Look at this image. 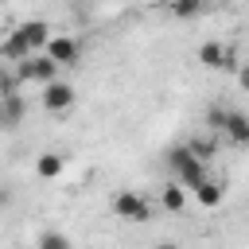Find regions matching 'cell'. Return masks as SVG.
I'll use <instances>...</instances> for the list:
<instances>
[{
  "instance_id": "obj_2",
  "label": "cell",
  "mask_w": 249,
  "mask_h": 249,
  "mask_svg": "<svg viewBox=\"0 0 249 249\" xmlns=\"http://www.w3.org/2000/svg\"><path fill=\"white\" fill-rule=\"evenodd\" d=\"M16 70H19L23 82H39V86H47V82L58 78V62H54L47 51H43V54H27V58H19Z\"/></svg>"
},
{
  "instance_id": "obj_7",
  "label": "cell",
  "mask_w": 249,
  "mask_h": 249,
  "mask_svg": "<svg viewBox=\"0 0 249 249\" xmlns=\"http://www.w3.org/2000/svg\"><path fill=\"white\" fill-rule=\"evenodd\" d=\"M58 66H70V62H78V43L70 39V35H51L47 39V47H43Z\"/></svg>"
},
{
  "instance_id": "obj_18",
  "label": "cell",
  "mask_w": 249,
  "mask_h": 249,
  "mask_svg": "<svg viewBox=\"0 0 249 249\" xmlns=\"http://www.w3.org/2000/svg\"><path fill=\"white\" fill-rule=\"evenodd\" d=\"M187 144H191V152H195L198 160H210V156H214V144H210V140H187Z\"/></svg>"
},
{
  "instance_id": "obj_8",
  "label": "cell",
  "mask_w": 249,
  "mask_h": 249,
  "mask_svg": "<svg viewBox=\"0 0 249 249\" xmlns=\"http://www.w3.org/2000/svg\"><path fill=\"white\" fill-rule=\"evenodd\" d=\"M222 132H226L237 148H249V117H245V113L230 109V117H226V124H222Z\"/></svg>"
},
{
  "instance_id": "obj_15",
  "label": "cell",
  "mask_w": 249,
  "mask_h": 249,
  "mask_svg": "<svg viewBox=\"0 0 249 249\" xmlns=\"http://www.w3.org/2000/svg\"><path fill=\"white\" fill-rule=\"evenodd\" d=\"M167 8H171L179 19H191V16H198V12H202V0H171Z\"/></svg>"
},
{
  "instance_id": "obj_20",
  "label": "cell",
  "mask_w": 249,
  "mask_h": 249,
  "mask_svg": "<svg viewBox=\"0 0 249 249\" xmlns=\"http://www.w3.org/2000/svg\"><path fill=\"white\" fill-rule=\"evenodd\" d=\"M8 202H12V191H8V187H0V210H4Z\"/></svg>"
},
{
  "instance_id": "obj_1",
  "label": "cell",
  "mask_w": 249,
  "mask_h": 249,
  "mask_svg": "<svg viewBox=\"0 0 249 249\" xmlns=\"http://www.w3.org/2000/svg\"><path fill=\"white\" fill-rule=\"evenodd\" d=\"M167 163L175 167V175H179V183H183L187 191H195V187L206 179V167H202V160L191 152V144H179V148H171V152H167Z\"/></svg>"
},
{
  "instance_id": "obj_5",
  "label": "cell",
  "mask_w": 249,
  "mask_h": 249,
  "mask_svg": "<svg viewBox=\"0 0 249 249\" xmlns=\"http://www.w3.org/2000/svg\"><path fill=\"white\" fill-rule=\"evenodd\" d=\"M27 54H35V51H31V43L23 39L19 27H12L8 35H0V58H4V62H19V58H27Z\"/></svg>"
},
{
  "instance_id": "obj_4",
  "label": "cell",
  "mask_w": 249,
  "mask_h": 249,
  "mask_svg": "<svg viewBox=\"0 0 249 249\" xmlns=\"http://www.w3.org/2000/svg\"><path fill=\"white\" fill-rule=\"evenodd\" d=\"M113 210L121 214V218H128V222H148L152 218V206L140 198V195H132V191H124V195H117V202H113Z\"/></svg>"
},
{
  "instance_id": "obj_11",
  "label": "cell",
  "mask_w": 249,
  "mask_h": 249,
  "mask_svg": "<svg viewBox=\"0 0 249 249\" xmlns=\"http://www.w3.org/2000/svg\"><path fill=\"white\" fill-rule=\"evenodd\" d=\"M160 202H163V210H171V214H179L183 206H187V187L175 179V183H167L163 187V195H160Z\"/></svg>"
},
{
  "instance_id": "obj_13",
  "label": "cell",
  "mask_w": 249,
  "mask_h": 249,
  "mask_svg": "<svg viewBox=\"0 0 249 249\" xmlns=\"http://www.w3.org/2000/svg\"><path fill=\"white\" fill-rule=\"evenodd\" d=\"M222 195H226V191H222V183H214V179H202V183L195 187V198H198L202 206H218Z\"/></svg>"
},
{
  "instance_id": "obj_12",
  "label": "cell",
  "mask_w": 249,
  "mask_h": 249,
  "mask_svg": "<svg viewBox=\"0 0 249 249\" xmlns=\"http://www.w3.org/2000/svg\"><path fill=\"white\" fill-rule=\"evenodd\" d=\"M222 58H226V47H222V43L210 39V43L198 47V62H202L206 70H222Z\"/></svg>"
},
{
  "instance_id": "obj_3",
  "label": "cell",
  "mask_w": 249,
  "mask_h": 249,
  "mask_svg": "<svg viewBox=\"0 0 249 249\" xmlns=\"http://www.w3.org/2000/svg\"><path fill=\"white\" fill-rule=\"evenodd\" d=\"M39 97H43V105H47L51 113H62V109H70V105H74V86L54 78V82H47V86H43V93H39Z\"/></svg>"
},
{
  "instance_id": "obj_10",
  "label": "cell",
  "mask_w": 249,
  "mask_h": 249,
  "mask_svg": "<svg viewBox=\"0 0 249 249\" xmlns=\"http://www.w3.org/2000/svg\"><path fill=\"white\" fill-rule=\"evenodd\" d=\"M19 31H23V39L31 43V51H43L47 39H51V27H47L43 19H27V23H19Z\"/></svg>"
},
{
  "instance_id": "obj_6",
  "label": "cell",
  "mask_w": 249,
  "mask_h": 249,
  "mask_svg": "<svg viewBox=\"0 0 249 249\" xmlns=\"http://www.w3.org/2000/svg\"><path fill=\"white\" fill-rule=\"evenodd\" d=\"M27 117V101L19 97V93H8V97H0V128L4 132H12L19 121Z\"/></svg>"
},
{
  "instance_id": "obj_17",
  "label": "cell",
  "mask_w": 249,
  "mask_h": 249,
  "mask_svg": "<svg viewBox=\"0 0 249 249\" xmlns=\"http://www.w3.org/2000/svg\"><path fill=\"white\" fill-rule=\"evenodd\" d=\"M35 245H39V249H66V245H70V237H66V233H43Z\"/></svg>"
},
{
  "instance_id": "obj_19",
  "label": "cell",
  "mask_w": 249,
  "mask_h": 249,
  "mask_svg": "<svg viewBox=\"0 0 249 249\" xmlns=\"http://www.w3.org/2000/svg\"><path fill=\"white\" fill-rule=\"evenodd\" d=\"M237 82H241V89H249V62L237 66Z\"/></svg>"
},
{
  "instance_id": "obj_16",
  "label": "cell",
  "mask_w": 249,
  "mask_h": 249,
  "mask_svg": "<svg viewBox=\"0 0 249 249\" xmlns=\"http://www.w3.org/2000/svg\"><path fill=\"white\" fill-rule=\"evenodd\" d=\"M226 117H230V109H222V105H210V109H206V124H210L214 132H222Z\"/></svg>"
},
{
  "instance_id": "obj_14",
  "label": "cell",
  "mask_w": 249,
  "mask_h": 249,
  "mask_svg": "<svg viewBox=\"0 0 249 249\" xmlns=\"http://www.w3.org/2000/svg\"><path fill=\"white\" fill-rule=\"evenodd\" d=\"M19 70H12V66H0V97H8V93H19Z\"/></svg>"
},
{
  "instance_id": "obj_9",
  "label": "cell",
  "mask_w": 249,
  "mask_h": 249,
  "mask_svg": "<svg viewBox=\"0 0 249 249\" xmlns=\"http://www.w3.org/2000/svg\"><path fill=\"white\" fill-rule=\"evenodd\" d=\"M62 167H66V156H62V152H43V156L35 160L39 179H58V175H62Z\"/></svg>"
},
{
  "instance_id": "obj_21",
  "label": "cell",
  "mask_w": 249,
  "mask_h": 249,
  "mask_svg": "<svg viewBox=\"0 0 249 249\" xmlns=\"http://www.w3.org/2000/svg\"><path fill=\"white\" fill-rule=\"evenodd\" d=\"M160 4H171V0H160Z\"/></svg>"
}]
</instances>
